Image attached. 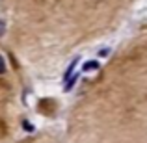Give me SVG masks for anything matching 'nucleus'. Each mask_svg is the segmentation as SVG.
Returning a JSON list of instances; mask_svg holds the SVG:
<instances>
[{
    "label": "nucleus",
    "instance_id": "obj_3",
    "mask_svg": "<svg viewBox=\"0 0 147 143\" xmlns=\"http://www.w3.org/2000/svg\"><path fill=\"white\" fill-rule=\"evenodd\" d=\"M78 76H80L78 73H75V75H73L69 80H65V91H71L73 87H75V84L78 82Z\"/></svg>",
    "mask_w": 147,
    "mask_h": 143
},
{
    "label": "nucleus",
    "instance_id": "obj_7",
    "mask_svg": "<svg viewBox=\"0 0 147 143\" xmlns=\"http://www.w3.org/2000/svg\"><path fill=\"white\" fill-rule=\"evenodd\" d=\"M24 128H26V130H34V126L28 125V123H24Z\"/></svg>",
    "mask_w": 147,
    "mask_h": 143
},
{
    "label": "nucleus",
    "instance_id": "obj_2",
    "mask_svg": "<svg viewBox=\"0 0 147 143\" xmlns=\"http://www.w3.org/2000/svg\"><path fill=\"white\" fill-rule=\"evenodd\" d=\"M100 67V63L97 60H91V61H86V63L82 65V71L84 73H90V71H97V69Z\"/></svg>",
    "mask_w": 147,
    "mask_h": 143
},
{
    "label": "nucleus",
    "instance_id": "obj_4",
    "mask_svg": "<svg viewBox=\"0 0 147 143\" xmlns=\"http://www.w3.org/2000/svg\"><path fill=\"white\" fill-rule=\"evenodd\" d=\"M6 73V61H4V58L0 56V75H4Z\"/></svg>",
    "mask_w": 147,
    "mask_h": 143
},
{
    "label": "nucleus",
    "instance_id": "obj_1",
    "mask_svg": "<svg viewBox=\"0 0 147 143\" xmlns=\"http://www.w3.org/2000/svg\"><path fill=\"white\" fill-rule=\"evenodd\" d=\"M78 60H80V58H78V56H76V58H75V60H73V61H71V63H69V67H67V71H65V75H63V80H69V78H71V76H73V73H75V69H76V65H78Z\"/></svg>",
    "mask_w": 147,
    "mask_h": 143
},
{
    "label": "nucleus",
    "instance_id": "obj_5",
    "mask_svg": "<svg viewBox=\"0 0 147 143\" xmlns=\"http://www.w3.org/2000/svg\"><path fill=\"white\" fill-rule=\"evenodd\" d=\"M108 54H110V48H102V50H99V56H100V58H106Z\"/></svg>",
    "mask_w": 147,
    "mask_h": 143
},
{
    "label": "nucleus",
    "instance_id": "obj_6",
    "mask_svg": "<svg viewBox=\"0 0 147 143\" xmlns=\"http://www.w3.org/2000/svg\"><path fill=\"white\" fill-rule=\"evenodd\" d=\"M4 32H6V22L0 21V36H4Z\"/></svg>",
    "mask_w": 147,
    "mask_h": 143
}]
</instances>
